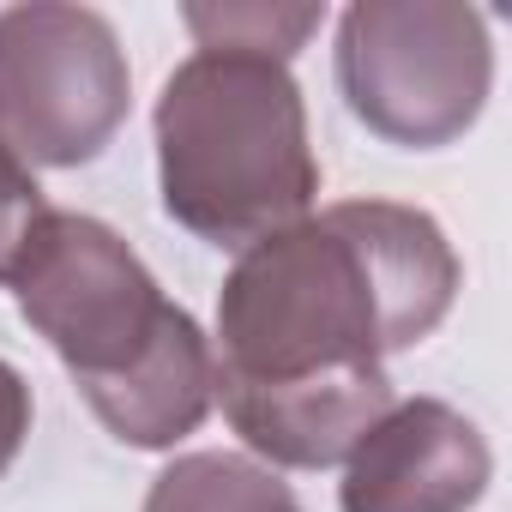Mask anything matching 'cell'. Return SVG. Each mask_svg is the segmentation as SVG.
Masks as SVG:
<instances>
[{"label": "cell", "mask_w": 512, "mask_h": 512, "mask_svg": "<svg viewBox=\"0 0 512 512\" xmlns=\"http://www.w3.org/2000/svg\"><path fill=\"white\" fill-rule=\"evenodd\" d=\"M326 7H272V0H193L181 7V25L199 49H235V55H266L296 61V49L320 31Z\"/></svg>", "instance_id": "cell-9"}, {"label": "cell", "mask_w": 512, "mask_h": 512, "mask_svg": "<svg viewBox=\"0 0 512 512\" xmlns=\"http://www.w3.org/2000/svg\"><path fill=\"white\" fill-rule=\"evenodd\" d=\"M133 103L121 37L91 7L31 0L0 13V145L25 169L103 157Z\"/></svg>", "instance_id": "cell-5"}, {"label": "cell", "mask_w": 512, "mask_h": 512, "mask_svg": "<svg viewBox=\"0 0 512 512\" xmlns=\"http://www.w3.org/2000/svg\"><path fill=\"white\" fill-rule=\"evenodd\" d=\"M31 380L0 356V476L13 470V458L25 452V440H31Z\"/></svg>", "instance_id": "cell-11"}, {"label": "cell", "mask_w": 512, "mask_h": 512, "mask_svg": "<svg viewBox=\"0 0 512 512\" xmlns=\"http://www.w3.org/2000/svg\"><path fill=\"white\" fill-rule=\"evenodd\" d=\"M229 428L284 470H326L356 452V440L398 404L386 374L314 380V386H217Z\"/></svg>", "instance_id": "cell-7"}, {"label": "cell", "mask_w": 512, "mask_h": 512, "mask_svg": "<svg viewBox=\"0 0 512 512\" xmlns=\"http://www.w3.org/2000/svg\"><path fill=\"white\" fill-rule=\"evenodd\" d=\"M139 512H302V500L247 452H181L151 476Z\"/></svg>", "instance_id": "cell-8"}, {"label": "cell", "mask_w": 512, "mask_h": 512, "mask_svg": "<svg viewBox=\"0 0 512 512\" xmlns=\"http://www.w3.org/2000/svg\"><path fill=\"white\" fill-rule=\"evenodd\" d=\"M7 290L121 446L169 452L211 416V338L109 223L49 211Z\"/></svg>", "instance_id": "cell-2"}, {"label": "cell", "mask_w": 512, "mask_h": 512, "mask_svg": "<svg viewBox=\"0 0 512 512\" xmlns=\"http://www.w3.org/2000/svg\"><path fill=\"white\" fill-rule=\"evenodd\" d=\"M49 211H55V205L43 199L37 169H25L7 145H0V284H13L25 247H31V235L43 229Z\"/></svg>", "instance_id": "cell-10"}, {"label": "cell", "mask_w": 512, "mask_h": 512, "mask_svg": "<svg viewBox=\"0 0 512 512\" xmlns=\"http://www.w3.org/2000/svg\"><path fill=\"white\" fill-rule=\"evenodd\" d=\"M338 91L374 139L440 151L488 109V19L464 0H356L338 19Z\"/></svg>", "instance_id": "cell-4"}, {"label": "cell", "mask_w": 512, "mask_h": 512, "mask_svg": "<svg viewBox=\"0 0 512 512\" xmlns=\"http://www.w3.org/2000/svg\"><path fill=\"white\" fill-rule=\"evenodd\" d=\"M446 229L392 199H344L241 247L217 290V386L386 374L458 302Z\"/></svg>", "instance_id": "cell-1"}, {"label": "cell", "mask_w": 512, "mask_h": 512, "mask_svg": "<svg viewBox=\"0 0 512 512\" xmlns=\"http://www.w3.org/2000/svg\"><path fill=\"white\" fill-rule=\"evenodd\" d=\"M494 482L482 428L440 398H398L344 458V512H470Z\"/></svg>", "instance_id": "cell-6"}, {"label": "cell", "mask_w": 512, "mask_h": 512, "mask_svg": "<svg viewBox=\"0 0 512 512\" xmlns=\"http://www.w3.org/2000/svg\"><path fill=\"white\" fill-rule=\"evenodd\" d=\"M151 133L163 211L211 247L241 253L320 199L308 103L284 61L193 49L163 79Z\"/></svg>", "instance_id": "cell-3"}]
</instances>
